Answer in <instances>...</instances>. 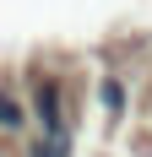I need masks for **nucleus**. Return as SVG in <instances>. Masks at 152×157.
I'll return each instance as SVG.
<instances>
[{
    "label": "nucleus",
    "mask_w": 152,
    "mask_h": 157,
    "mask_svg": "<svg viewBox=\"0 0 152 157\" xmlns=\"http://www.w3.org/2000/svg\"><path fill=\"white\" fill-rule=\"evenodd\" d=\"M38 157H65V146H60V141H49V146H38Z\"/></svg>",
    "instance_id": "4"
},
{
    "label": "nucleus",
    "mask_w": 152,
    "mask_h": 157,
    "mask_svg": "<svg viewBox=\"0 0 152 157\" xmlns=\"http://www.w3.org/2000/svg\"><path fill=\"white\" fill-rule=\"evenodd\" d=\"M38 114H44L49 130H60V98H54V81H38Z\"/></svg>",
    "instance_id": "1"
},
{
    "label": "nucleus",
    "mask_w": 152,
    "mask_h": 157,
    "mask_svg": "<svg viewBox=\"0 0 152 157\" xmlns=\"http://www.w3.org/2000/svg\"><path fill=\"white\" fill-rule=\"evenodd\" d=\"M0 125H22V109H16L11 98H0Z\"/></svg>",
    "instance_id": "3"
},
{
    "label": "nucleus",
    "mask_w": 152,
    "mask_h": 157,
    "mask_svg": "<svg viewBox=\"0 0 152 157\" xmlns=\"http://www.w3.org/2000/svg\"><path fill=\"white\" fill-rule=\"evenodd\" d=\"M120 103H125V92L114 87V81H103V109H109V114H120Z\"/></svg>",
    "instance_id": "2"
}]
</instances>
